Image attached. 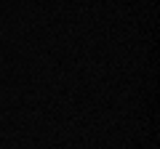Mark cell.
I'll return each mask as SVG.
<instances>
[]
</instances>
